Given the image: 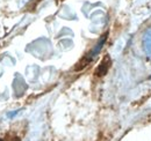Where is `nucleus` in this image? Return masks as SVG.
<instances>
[{
  "instance_id": "1",
  "label": "nucleus",
  "mask_w": 151,
  "mask_h": 141,
  "mask_svg": "<svg viewBox=\"0 0 151 141\" xmlns=\"http://www.w3.org/2000/svg\"><path fill=\"white\" fill-rule=\"evenodd\" d=\"M143 45H144V50L151 57V28L148 29L144 34L143 38Z\"/></svg>"
},
{
  "instance_id": "2",
  "label": "nucleus",
  "mask_w": 151,
  "mask_h": 141,
  "mask_svg": "<svg viewBox=\"0 0 151 141\" xmlns=\"http://www.w3.org/2000/svg\"><path fill=\"white\" fill-rule=\"evenodd\" d=\"M109 64H111V60H109L108 57H106V58L102 60V63L100 64V66L98 67V70H95V74H96V75H104V74H106L107 70L109 68Z\"/></svg>"
}]
</instances>
